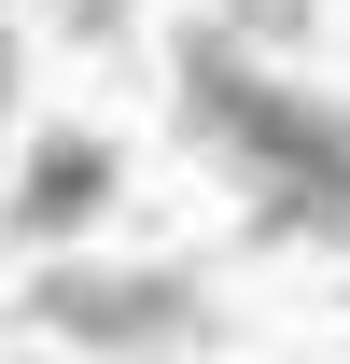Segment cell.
I'll return each instance as SVG.
<instances>
[{"mask_svg":"<svg viewBox=\"0 0 350 364\" xmlns=\"http://www.w3.org/2000/svg\"><path fill=\"white\" fill-rule=\"evenodd\" d=\"M70 28H112V0H70Z\"/></svg>","mask_w":350,"mask_h":364,"instance_id":"obj_4","label":"cell"},{"mask_svg":"<svg viewBox=\"0 0 350 364\" xmlns=\"http://www.w3.org/2000/svg\"><path fill=\"white\" fill-rule=\"evenodd\" d=\"M28 322H43V336H112V350H140V336H196L211 294H196V280H98V267H56V280H28Z\"/></svg>","mask_w":350,"mask_h":364,"instance_id":"obj_2","label":"cell"},{"mask_svg":"<svg viewBox=\"0 0 350 364\" xmlns=\"http://www.w3.org/2000/svg\"><path fill=\"white\" fill-rule=\"evenodd\" d=\"M0 70H14V43H0Z\"/></svg>","mask_w":350,"mask_h":364,"instance_id":"obj_5","label":"cell"},{"mask_svg":"<svg viewBox=\"0 0 350 364\" xmlns=\"http://www.w3.org/2000/svg\"><path fill=\"white\" fill-rule=\"evenodd\" d=\"M112 210V140H43L28 154V182H14V238H70V225H98Z\"/></svg>","mask_w":350,"mask_h":364,"instance_id":"obj_3","label":"cell"},{"mask_svg":"<svg viewBox=\"0 0 350 364\" xmlns=\"http://www.w3.org/2000/svg\"><path fill=\"white\" fill-rule=\"evenodd\" d=\"M182 112L253 168V238H350V112L266 85L211 28H182Z\"/></svg>","mask_w":350,"mask_h":364,"instance_id":"obj_1","label":"cell"}]
</instances>
